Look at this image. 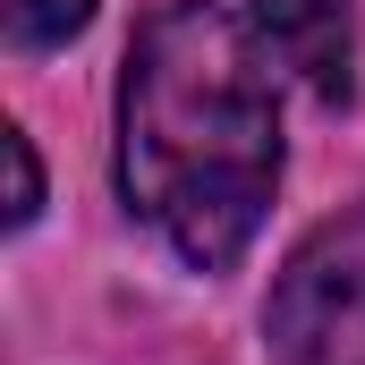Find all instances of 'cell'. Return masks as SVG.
I'll return each instance as SVG.
<instances>
[{"mask_svg": "<svg viewBox=\"0 0 365 365\" xmlns=\"http://www.w3.org/2000/svg\"><path fill=\"white\" fill-rule=\"evenodd\" d=\"M119 187L195 272H230L280 187V60L230 0H170L128 43Z\"/></svg>", "mask_w": 365, "mask_h": 365, "instance_id": "cell-1", "label": "cell"}, {"mask_svg": "<svg viewBox=\"0 0 365 365\" xmlns=\"http://www.w3.org/2000/svg\"><path fill=\"white\" fill-rule=\"evenodd\" d=\"M264 340L280 365H365V204L297 238L264 306Z\"/></svg>", "mask_w": 365, "mask_h": 365, "instance_id": "cell-2", "label": "cell"}, {"mask_svg": "<svg viewBox=\"0 0 365 365\" xmlns=\"http://www.w3.org/2000/svg\"><path fill=\"white\" fill-rule=\"evenodd\" d=\"M255 34L272 43V60L289 77L323 93V102H349V60H357V34H349V0H247Z\"/></svg>", "mask_w": 365, "mask_h": 365, "instance_id": "cell-3", "label": "cell"}, {"mask_svg": "<svg viewBox=\"0 0 365 365\" xmlns=\"http://www.w3.org/2000/svg\"><path fill=\"white\" fill-rule=\"evenodd\" d=\"M86 17H93V0H9V43H17V51H51V43H68Z\"/></svg>", "mask_w": 365, "mask_h": 365, "instance_id": "cell-4", "label": "cell"}, {"mask_svg": "<svg viewBox=\"0 0 365 365\" xmlns=\"http://www.w3.org/2000/svg\"><path fill=\"white\" fill-rule=\"evenodd\" d=\"M0 145H9V179H17V195H9V230H26V221L43 212V170H34V145H26V128H9Z\"/></svg>", "mask_w": 365, "mask_h": 365, "instance_id": "cell-5", "label": "cell"}]
</instances>
